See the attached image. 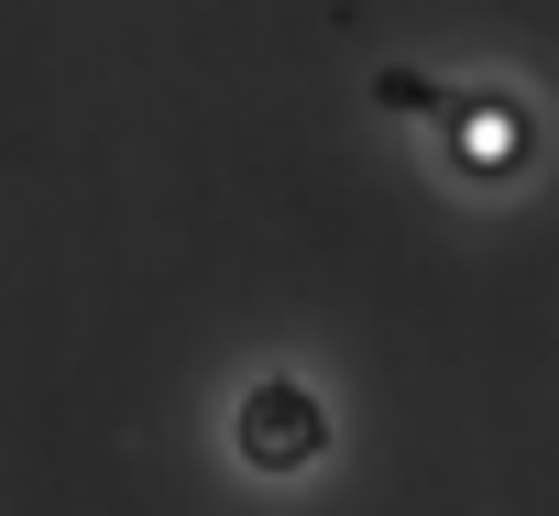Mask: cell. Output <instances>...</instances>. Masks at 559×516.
Wrapping results in <instances>:
<instances>
[{"label": "cell", "mask_w": 559, "mask_h": 516, "mask_svg": "<svg viewBox=\"0 0 559 516\" xmlns=\"http://www.w3.org/2000/svg\"><path fill=\"white\" fill-rule=\"evenodd\" d=\"M230 450L252 461V472H319L330 461V407L297 385V374H263V385H241V407H230Z\"/></svg>", "instance_id": "6da1fadb"}, {"label": "cell", "mask_w": 559, "mask_h": 516, "mask_svg": "<svg viewBox=\"0 0 559 516\" xmlns=\"http://www.w3.org/2000/svg\"><path fill=\"white\" fill-rule=\"evenodd\" d=\"M439 132H450V165L461 176H515L526 154H537V121H526V99H504V89H472V99H439Z\"/></svg>", "instance_id": "7a4b0ae2"}, {"label": "cell", "mask_w": 559, "mask_h": 516, "mask_svg": "<svg viewBox=\"0 0 559 516\" xmlns=\"http://www.w3.org/2000/svg\"><path fill=\"white\" fill-rule=\"evenodd\" d=\"M373 99H384V110H406V121H428V110H439V89H428L417 67H384V78H373Z\"/></svg>", "instance_id": "3957f363"}]
</instances>
